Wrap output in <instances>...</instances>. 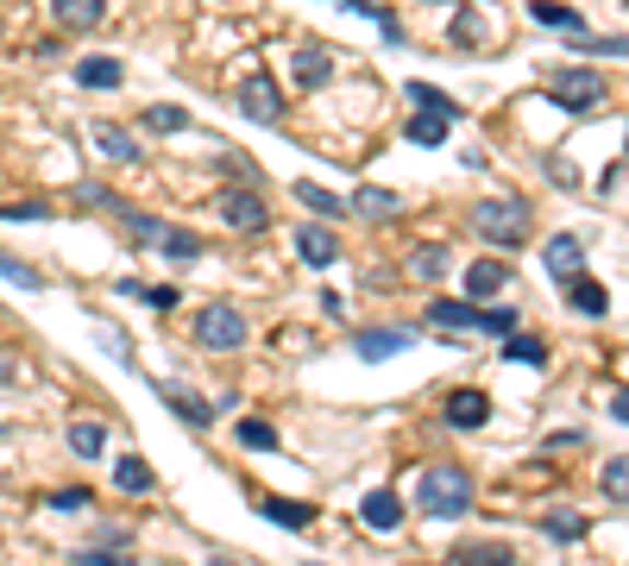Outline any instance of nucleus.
Wrapping results in <instances>:
<instances>
[{"mask_svg":"<svg viewBox=\"0 0 629 566\" xmlns=\"http://www.w3.org/2000/svg\"><path fill=\"white\" fill-rule=\"evenodd\" d=\"M528 20H535V26L567 32V38H573V32H585V20H579L573 7H560V0H535V7H528Z\"/></svg>","mask_w":629,"mask_h":566,"instance_id":"nucleus-25","label":"nucleus"},{"mask_svg":"<svg viewBox=\"0 0 629 566\" xmlns=\"http://www.w3.org/2000/svg\"><path fill=\"white\" fill-rule=\"evenodd\" d=\"M114 290H120V296H132V303H151V309H176V290H171V283H158V290H151V283H139V278H120Z\"/></svg>","mask_w":629,"mask_h":566,"instance_id":"nucleus-33","label":"nucleus"},{"mask_svg":"<svg viewBox=\"0 0 629 566\" xmlns=\"http://www.w3.org/2000/svg\"><path fill=\"white\" fill-rule=\"evenodd\" d=\"M473 233L485 239V246H523L528 239V202L523 196H485V202H473Z\"/></svg>","mask_w":629,"mask_h":566,"instance_id":"nucleus-3","label":"nucleus"},{"mask_svg":"<svg viewBox=\"0 0 629 566\" xmlns=\"http://www.w3.org/2000/svg\"><path fill=\"white\" fill-rule=\"evenodd\" d=\"M158 246H164V258H176V264H196V258H201V233L164 227V233H158Z\"/></svg>","mask_w":629,"mask_h":566,"instance_id":"nucleus-27","label":"nucleus"},{"mask_svg":"<svg viewBox=\"0 0 629 566\" xmlns=\"http://www.w3.org/2000/svg\"><path fill=\"white\" fill-rule=\"evenodd\" d=\"M114 485H120L126 497H145V491L158 485V472H151L139 453H120V460H114Z\"/></svg>","mask_w":629,"mask_h":566,"instance_id":"nucleus-22","label":"nucleus"},{"mask_svg":"<svg viewBox=\"0 0 629 566\" xmlns=\"http://www.w3.org/2000/svg\"><path fill=\"white\" fill-rule=\"evenodd\" d=\"M221 221H226L233 233H265V227H271V202L258 196V182L221 189Z\"/></svg>","mask_w":629,"mask_h":566,"instance_id":"nucleus-6","label":"nucleus"},{"mask_svg":"<svg viewBox=\"0 0 629 566\" xmlns=\"http://www.w3.org/2000/svg\"><path fill=\"white\" fill-rule=\"evenodd\" d=\"M624 479H629V460H624V453H617V460H604V479H598V485H604V497H610V504H624Z\"/></svg>","mask_w":629,"mask_h":566,"instance_id":"nucleus-40","label":"nucleus"},{"mask_svg":"<svg viewBox=\"0 0 629 566\" xmlns=\"http://www.w3.org/2000/svg\"><path fill=\"white\" fill-rule=\"evenodd\" d=\"M548 177L560 182V189H579V170L567 164V157H548Z\"/></svg>","mask_w":629,"mask_h":566,"instance_id":"nucleus-45","label":"nucleus"},{"mask_svg":"<svg viewBox=\"0 0 629 566\" xmlns=\"http://www.w3.org/2000/svg\"><path fill=\"white\" fill-rule=\"evenodd\" d=\"M0 385H20V353L13 346H0Z\"/></svg>","mask_w":629,"mask_h":566,"instance_id":"nucleus-46","label":"nucleus"},{"mask_svg":"<svg viewBox=\"0 0 629 566\" xmlns=\"http://www.w3.org/2000/svg\"><path fill=\"white\" fill-rule=\"evenodd\" d=\"M120 82H126L120 57H82L75 63V89H120Z\"/></svg>","mask_w":629,"mask_h":566,"instance_id":"nucleus-17","label":"nucleus"},{"mask_svg":"<svg viewBox=\"0 0 629 566\" xmlns=\"http://www.w3.org/2000/svg\"><path fill=\"white\" fill-rule=\"evenodd\" d=\"M403 89H409L416 114H441V120H459V102H453V95H441L434 82H403Z\"/></svg>","mask_w":629,"mask_h":566,"instance_id":"nucleus-24","label":"nucleus"},{"mask_svg":"<svg viewBox=\"0 0 629 566\" xmlns=\"http://www.w3.org/2000/svg\"><path fill=\"white\" fill-rule=\"evenodd\" d=\"M45 202H0V221H45Z\"/></svg>","mask_w":629,"mask_h":566,"instance_id":"nucleus-41","label":"nucleus"},{"mask_svg":"<svg viewBox=\"0 0 629 566\" xmlns=\"http://www.w3.org/2000/svg\"><path fill=\"white\" fill-rule=\"evenodd\" d=\"M258 516H271L277 529H308V522H315V504H296V497H258Z\"/></svg>","mask_w":629,"mask_h":566,"instance_id":"nucleus-19","label":"nucleus"},{"mask_svg":"<svg viewBox=\"0 0 629 566\" xmlns=\"http://www.w3.org/2000/svg\"><path fill=\"white\" fill-rule=\"evenodd\" d=\"M416 510L434 516V522H453V516L473 510V479L459 465H428L422 485H416Z\"/></svg>","mask_w":629,"mask_h":566,"instance_id":"nucleus-1","label":"nucleus"},{"mask_svg":"<svg viewBox=\"0 0 629 566\" xmlns=\"http://www.w3.org/2000/svg\"><path fill=\"white\" fill-rule=\"evenodd\" d=\"M617 182H624V157H610V164H604L598 189H604V196H617Z\"/></svg>","mask_w":629,"mask_h":566,"instance_id":"nucleus-47","label":"nucleus"},{"mask_svg":"<svg viewBox=\"0 0 629 566\" xmlns=\"http://www.w3.org/2000/svg\"><path fill=\"white\" fill-rule=\"evenodd\" d=\"M541 95L554 107H567V114H592V107H604V76L598 70H548Z\"/></svg>","mask_w":629,"mask_h":566,"instance_id":"nucleus-5","label":"nucleus"},{"mask_svg":"<svg viewBox=\"0 0 629 566\" xmlns=\"http://www.w3.org/2000/svg\"><path fill=\"white\" fill-rule=\"evenodd\" d=\"M347 214H359V221H397L403 196L397 189H384V182H365V189H352L347 196Z\"/></svg>","mask_w":629,"mask_h":566,"instance_id":"nucleus-12","label":"nucleus"},{"mask_svg":"<svg viewBox=\"0 0 629 566\" xmlns=\"http://www.w3.org/2000/svg\"><path fill=\"white\" fill-rule=\"evenodd\" d=\"M503 359H516V365H541V359H548V340H535V334L503 340Z\"/></svg>","mask_w":629,"mask_h":566,"instance_id":"nucleus-38","label":"nucleus"},{"mask_svg":"<svg viewBox=\"0 0 629 566\" xmlns=\"http://www.w3.org/2000/svg\"><path fill=\"white\" fill-rule=\"evenodd\" d=\"M0 435H7V428H0Z\"/></svg>","mask_w":629,"mask_h":566,"instance_id":"nucleus-49","label":"nucleus"},{"mask_svg":"<svg viewBox=\"0 0 629 566\" xmlns=\"http://www.w3.org/2000/svg\"><path fill=\"white\" fill-rule=\"evenodd\" d=\"M101 447H107V428H101V422H70V453L75 460H101Z\"/></svg>","mask_w":629,"mask_h":566,"instance_id":"nucleus-32","label":"nucleus"},{"mask_svg":"<svg viewBox=\"0 0 629 566\" xmlns=\"http://www.w3.org/2000/svg\"><path fill=\"white\" fill-rule=\"evenodd\" d=\"M252 334V321L240 303H208V309L196 315V346L201 353H240Z\"/></svg>","mask_w":629,"mask_h":566,"instance_id":"nucleus-4","label":"nucleus"},{"mask_svg":"<svg viewBox=\"0 0 629 566\" xmlns=\"http://www.w3.org/2000/svg\"><path fill=\"white\" fill-rule=\"evenodd\" d=\"M139 127H145V132H189V114H183V107H171V102H158V107H145V114H139Z\"/></svg>","mask_w":629,"mask_h":566,"instance_id":"nucleus-35","label":"nucleus"},{"mask_svg":"<svg viewBox=\"0 0 629 566\" xmlns=\"http://www.w3.org/2000/svg\"><path fill=\"white\" fill-rule=\"evenodd\" d=\"M233 440L252 447V453H277V428H271V422H258V415H246V422L233 428Z\"/></svg>","mask_w":629,"mask_h":566,"instance_id":"nucleus-34","label":"nucleus"},{"mask_svg":"<svg viewBox=\"0 0 629 566\" xmlns=\"http://www.w3.org/2000/svg\"><path fill=\"white\" fill-rule=\"evenodd\" d=\"M240 114L258 120V127H277V120H283V95H277V82L265 76V70L240 76Z\"/></svg>","mask_w":629,"mask_h":566,"instance_id":"nucleus-7","label":"nucleus"},{"mask_svg":"<svg viewBox=\"0 0 629 566\" xmlns=\"http://www.w3.org/2000/svg\"><path fill=\"white\" fill-rule=\"evenodd\" d=\"M114 214H120L126 221V233H132V239H139V246H158V233H164V221H151V214H139V208H114Z\"/></svg>","mask_w":629,"mask_h":566,"instance_id":"nucleus-37","label":"nucleus"},{"mask_svg":"<svg viewBox=\"0 0 629 566\" xmlns=\"http://www.w3.org/2000/svg\"><path fill=\"white\" fill-rule=\"evenodd\" d=\"M447 566H516V554H510L503 541H466Z\"/></svg>","mask_w":629,"mask_h":566,"instance_id":"nucleus-23","label":"nucleus"},{"mask_svg":"<svg viewBox=\"0 0 629 566\" xmlns=\"http://www.w3.org/2000/svg\"><path fill=\"white\" fill-rule=\"evenodd\" d=\"M541 271H548L554 283H573L579 271H585V239H579V233H554L548 246H541Z\"/></svg>","mask_w":629,"mask_h":566,"instance_id":"nucleus-8","label":"nucleus"},{"mask_svg":"<svg viewBox=\"0 0 629 566\" xmlns=\"http://www.w3.org/2000/svg\"><path fill=\"white\" fill-rule=\"evenodd\" d=\"M428 328H441V334H516V309H478V303H453V296H441V303H428Z\"/></svg>","mask_w":629,"mask_h":566,"instance_id":"nucleus-2","label":"nucleus"},{"mask_svg":"<svg viewBox=\"0 0 629 566\" xmlns=\"http://www.w3.org/2000/svg\"><path fill=\"white\" fill-rule=\"evenodd\" d=\"M447 422L453 428H485V422H491V397H485V390H453Z\"/></svg>","mask_w":629,"mask_h":566,"instance_id":"nucleus-14","label":"nucleus"},{"mask_svg":"<svg viewBox=\"0 0 629 566\" xmlns=\"http://www.w3.org/2000/svg\"><path fill=\"white\" fill-rule=\"evenodd\" d=\"M290 76H296V89H302V95L327 89V82H334V51H327V45H302V51H296V63H290Z\"/></svg>","mask_w":629,"mask_h":566,"instance_id":"nucleus-13","label":"nucleus"},{"mask_svg":"<svg viewBox=\"0 0 629 566\" xmlns=\"http://www.w3.org/2000/svg\"><path fill=\"white\" fill-rule=\"evenodd\" d=\"M359 516H365V529L391 535V529H403V497H397V491H372V497L359 504Z\"/></svg>","mask_w":629,"mask_h":566,"instance_id":"nucleus-15","label":"nucleus"},{"mask_svg":"<svg viewBox=\"0 0 629 566\" xmlns=\"http://www.w3.org/2000/svg\"><path fill=\"white\" fill-rule=\"evenodd\" d=\"M503 283H516L510 258H478L466 271V303H491V296H503Z\"/></svg>","mask_w":629,"mask_h":566,"instance_id":"nucleus-11","label":"nucleus"},{"mask_svg":"<svg viewBox=\"0 0 629 566\" xmlns=\"http://www.w3.org/2000/svg\"><path fill=\"white\" fill-rule=\"evenodd\" d=\"M296 202L315 208V214H327V221H334V214H347V196H334V189H322V182H308V177L296 182Z\"/></svg>","mask_w":629,"mask_h":566,"instance_id":"nucleus-30","label":"nucleus"},{"mask_svg":"<svg viewBox=\"0 0 629 566\" xmlns=\"http://www.w3.org/2000/svg\"><path fill=\"white\" fill-rule=\"evenodd\" d=\"M208 566H240V561H226V554H214V561H208Z\"/></svg>","mask_w":629,"mask_h":566,"instance_id":"nucleus-48","label":"nucleus"},{"mask_svg":"<svg viewBox=\"0 0 629 566\" xmlns=\"http://www.w3.org/2000/svg\"><path fill=\"white\" fill-rule=\"evenodd\" d=\"M416 346V334L409 328H365V334H352V353L365 365H384V359H397V353H409Z\"/></svg>","mask_w":629,"mask_h":566,"instance_id":"nucleus-9","label":"nucleus"},{"mask_svg":"<svg viewBox=\"0 0 629 566\" xmlns=\"http://www.w3.org/2000/svg\"><path fill=\"white\" fill-rule=\"evenodd\" d=\"M158 397H164V403H171V410L196 428V435H208V428H214V403H208V397H196V390H183L176 378H158Z\"/></svg>","mask_w":629,"mask_h":566,"instance_id":"nucleus-10","label":"nucleus"},{"mask_svg":"<svg viewBox=\"0 0 629 566\" xmlns=\"http://www.w3.org/2000/svg\"><path fill=\"white\" fill-rule=\"evenodd\" d=\"M50 510H89V485H70L50 497Z\"/></svg>","mask_w":629,"mask_h":566,"instance_id":"nucleus-43","label":"nucleus"},{"mask_svg":"<svg viewBox=\"0 0 629 566\" xmlns=\"http://www.w3.org/2000/svg\"><path fill=\"white\" fill-rule=\"evenodd\" d=\"M447 246H416V252H409V258H403V271H409V278H428V283H434V278H441V271H447Z\"/></svg>","mask_w":629,"mask_h":566,"instance_id":"nucleus-29","label":"nucleus"},{"mask_svg":"<svg viewBox=\"0 0 629 566\" xmlns=\"http://www.w3.org/2000/svg\"><path fill=\"white\" fill-rule=\"evenodd\" d=\"M0 283H20V290H45V271L20 252H0Z\"/></svg>","mask_w":629,"mask_h":566,"instance_id":"nucleus-31","label":"nucleus"},{"mask_svg":"<svg viewBox=\"0 0 629 566\" xmlns=\"http://www.w3.org/2000/svg\"><path fill=\"white\" fill-rule=\"evenodd\" d=\"M75 202H82V208H120V196H114V189H95V182H82V189H75Z\"/></svg>","mask_w":629,"mask_h":566,"instance_id":"nucleus-42","label":"nucleus"},{"mask_svg":"<svg viewBox=\"0 0 629 566\" xmlns=\"http://www.w3.org/2000/svg\"><path fill=\"white\" fill-rule=\"evenodd\" d=\"M89 139H95L101 157H114V164H139V139H132L126 127H107V120H101V127H89Z\"/></svg>","mask_w":629,"mask_h":566,"instance_id":"nucleus-16","label":"nucleus"},{"mask_svg":"<svg viewBox=\"0 0 629 566\" xmlns=\"http://www.w3.org/2000/svg\"><path fill=\"white\" fill-rule=\"evenodd\" d=\"M585 529H592V522H585V516H579V510H567V504H560V510H548V516H541V535H548V541H579V535H585Z\"/></svg>","mask_w":629,"mask_h":566,"instance_id":"nucleus-28","label":"nucleus"},{"mask_svg":"<svg viewBox=\"0 0 629 566\" xmlns=\"http://www.w3.org/2000/svg\"><path fill=\"white\" fill-rule=\"evenodd\" d=\"M296 258L322 271V264H334V258H340V239H334L327 227H302V233H296Z\"/></svg>","mask_w":629,"mask_h":566,"instance_id":"nucleus-18","label":"nucleus"},{"mask_svg":"<svg viewBox=\"0 0 629 566\" xmlns=\"http://www.w3.org/2000/svg\"><path fill=\"white\" fill-rule=\"evenodd\" d=\"M403 132H409V145H447L453 120H441V114H409V120H403Z\"/></svg>","mask_w":629,"mask_h":566,"instance_id":"nucleus-26","label":"nucleus"},{"mask_svg":"<svg viewBox=\"0 0 629 566\" xmlns=\"http://www.w3.org/2000/svg\"><path fill=\"white\" fill-rule=\"evenodd\" d=\"M573 51H585V57H624L629 45L610 32V38H598V32H573Z\"/></svg>","mask_w":629,"mask_h":566,"instance_id":"nucleus-39","label":"nucleus"},{"mask_svg":"<svg viewBox=\"0 0 629 566\" xmlns=\"http://www.w3.org/2000/svg\"><path fill=\"white\" fill-rule=\"evenodd\" d=\"M485 20H478V7H459V13H453V45H459V51H478V45H485Z\"/></svg>","mask_w":629,"mask_h":566,"instance_id":"nucleus-36","label":"nucleus"},{"mask_svg":"<svg viewBox=\"0 0 629 566\" xmlns=\"http://www.w3.org/2000/svg\"><path fill=\"white\" fill-rule=\"evenodd\" d=\"M50 13H57V26H70V32H89V26H101V13H107V0H50Z\"/></svg>","mask_w":629,"mask_h":566,"instance_id":"nucleus-20","label":"nucleus"},{"mask_svg":"<svg viewBox=\"0 0 629 566\" xmlns=\"http://www.w3.org/2000/svg\"><path fill=\"white\" fill-rule=\"evenodd\" d=\"M75 566H132V554H107V547H89V554H75Z\"/></svg>","mask_w":629,"mask_h":566,"instance_id":"nucleus-44","label":"nucleus"},{"mask_svg":"<svg viewBox=\"0 0 629 566\" xmlns=\"http://www.w3.org/2000/svg\"><path fill=\"white\" fill-rule=\"evenodd\" d=\"M567 303H573L579 315H610V290H604L598 278H585V271H579V278L567 283Z\"/></svg>","mask_w":629,"mask_h":566,"instance_id":"nucleus-21","label":"nucleus"}]
</instances>
